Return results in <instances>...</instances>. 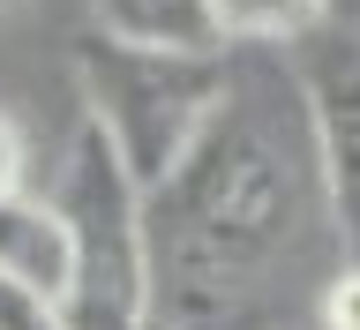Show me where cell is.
I'll use <instances>...</instances> for the list:
<instances>
[{
  "label": "cell",
  "instance_id": "cell-4",
  "mask_svg": "<svg viewBox=\"0 0 360 330\" xmlns=\"http://www.w3.org/2000/svg\"><path fill=\"white\" fill-rule=\"evenodd\" d=\"M285 53H292L300 90H308V120H315V151H323V180H330L338 241H345V263L360 270V30L315 23Z\"/></svg>",
  "mask_w": 360,
  "mask_h": 330
},
{
  "label": "cell",
  "instance_id": "cell-13",
  "mask_svg": "<svg viewBox=\"0 0 360 330\" xmlns=\"http://www.w3.org/2000/svg\"><path fill=\"white\" fill-rule=\"evenodd\" d=\"M150 330H173V323H158V315H150Z\"/></svg>",
  "mask_w": 360,
  "mask_h": 330
},
{
  "label": "cell",
  "instance_id": "cell-8",
  "mask_svg": "<svg viewBox=\"0 0 360 330\" xmlns=\"http://www.w3.org/2000/svg\"><path fill=\"white\" fill-rule=\"evenodd\" d=\"M0 330H68V315H60V300H45L38 286L0 270Z\"/></svg>",
  "mask_w": 360,
  "mask_h": 330
},
{
  "label": "cell",
  "instance_id": "cell-5",
  "mask_svg": "<svg viewBox=\"0 0 360 330\" xmlns=\"http://www.w3.org/2000/svg\"><path fill=\"white\" fill-rule=\"evenodd\" d=\"M90 30L150 53H233L218 0H90Z\"/></svg>",
  "mask_w": 360,
  "mask_h": 330
},
{
  "label": "cell",
  "instance_id": "cell-7",
  "mask_svg": "<svg viewBox=\"0 0 360 330\" xmlns=\"http://www.w3.org/2000/svg\"><path fill=\"white\" fill-rule=\"evenodd\" d=\"M218 15L233 45H292L323 23V8L315 0H218Z\"/></svg>",
  "mask_w": 360,
  "mask_h": 330
},
{
  "label": "cell",
  "instance_id": "cell-1",
  "mask_svg": "<svg viewBox=\"0 0 360 330\" xmlns=\"http://www.w3.org/2000/svg\"><path fill=\"white\" fill-rule=\"evenodd\" d=\"M150 315L173 330H323L345 278L308 90L285 45H233L195 151L143 196Z\"/></svg>",
  "mask_w": 360,
  "mask_h": 330
},
{
  "label": "cell",
  "instance_id": "cell-3",
  "mask_svg": "<svg viewBox=\"0 0 360 330\" xmlns=\"http://www.w3.org/2000/svg\"><path fill=\"white\" fill-rule=\"evenodd\" d=\"M75 241V278H68V330H150V248H143V188L128 180L105 128H75L53 188Z\"/></svg>",
  "mask_w": 360,
  "mask_h": 330
},
{
  "label": "cell",
  "instance_id": "cell-11",
  "mask_svg": "<svg viewBox=\"0 0 360 330\" xmlns=\"http://www.w3.org/2000/svg\"><path fill=\"white\" fill-rule=\"evenodd\" d=\"M315 8H323L330 30H360V0H315Z\"/></svg>",
  "mask_w": 360,
  "mask_h": 330
},
{
  "label": "cell",
  "instance_id": "cell-6",
  "mask_svg": "<svg viewBox=\"0 0 360 330\" xmlns=\"http://www.w3.org/2000/svg\"><path fill=\"white\" fill-rule=\"evenodd\" d=\"M0 270L38 286L45 300H68V278H75V241H68L60 203L38 196H8L0 203Z\"/></svg>",
  "mask_w": 360,
  "mask_h": 330
},
{
  "label": "cell",
  "instance_id": "cell-12",
  "mask_svg": "<svg viewBox=\"0 0 360 330\" xmlns=\"http://www.w3.org/2000/svg\"><path fill=\"white\" fill-rule=\"evenodd\" d=\"M15 8H22V0H0V15H15Z\"/></svg>",
  "mask_w": 360,
  "mask_h": 330
},
{
  "label": "cell",
  "instance_id": "cell-9",
  "mask_svg": "<svg viewBox=\"0 0 360 330\" xmlns=\"http://www.w3.org/2000/svg\"><path fill=\"white\" fill-rule=\"evenodd\" d=\"M323 330H360V270H345L330 286V308H323Z\"/></svg>",
  "mask_w": 360,
  "mask_h": 330
},
{
  "label": "cell",
  "instance_id": "cell-10",
  "mask_svg": "<svg viewBox=\"0 0 360 330\" xmlns=\"http://www.w3.org/2000/svg\"><path fill=\"white\" fill-rule=\"evenodd\" d=\"M8 196H22V135L0 120V203Z\"/></svg>",
  "mask_w": 360,
  "mask_h": 330
},
{
  "label": "cell",
  "instance_id": "cell-2",
  "mask_svg": "<svg viewBox=\"0 0 360 330\" xmlns=\"http://www.w3.org/2000/svg\"><path fill=\"white\" fill-rule=\"evenodd\" d=\"M75 90H83V120L105 128L128 180L150 196L210 128L225 98V53H150L90 30L75 45Z\"/></svg>",
  "mask_w": 360,
  "mask_h": 330
}]
</instances>
